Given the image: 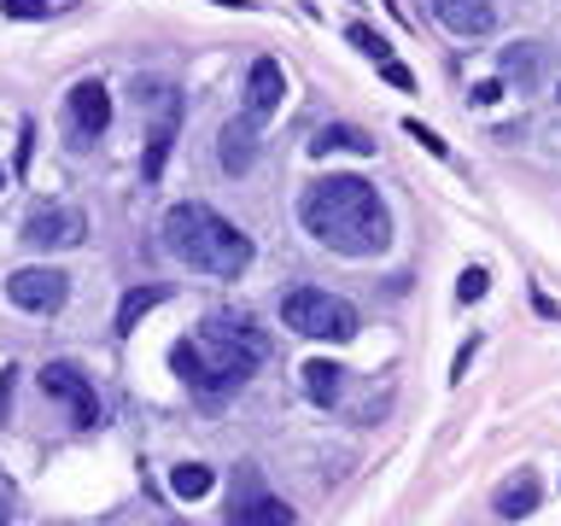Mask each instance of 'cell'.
<instances>
[{
	"mask_svg": "<svg viewBox=\"0 0 561 526\" xmlns=\"http://www.w3.org/2000/svg\"><path fill=\"white\" fill-rule=\"evenodd\" d=\"M298 222L340 258H380L392 245V217H386L380 193L363 175H322L298 199Z\"/></svg>",
	"mask_w": 561,
	"mask_h": 526,
	"instance_id": "obj_1",
	"label": "cell"
},
{
	"mask_svg": "<svg viewBox=\"0 0 561 526\" xmlns=\"http://www.w3.org/2000/svg\"><path fill=\"white\" fill-rule=\"evenodd\" d=\"M263 357H270V345H263V333L252 328V316H228V310H210L205 328L170 351L175 375H182L193 392H205V398L234 392Z\"/></svg>",
	"mask_w": 561,
	"mask_h": 526,
	"instance_id": "obj_2",
	"label": "cell"
},
{
	"mask_svg": "<svg viewBox=\"0 0 561 526\" xmlns=\"http://www.w3.org/2000/svg\"><path fill=\"white\" fill-rule=\"evenodd\" d=\"M164 245L199 275L234 281V275L252 270V240H245L228 217H217L210 205H199V199L164 210Z\"/></svg>",
	"mask_w": 561,
	"mask_h": 526,
	"instance_id": "obj_3",
	"label": "cell"
},
{
	"mask_svg": "<svg viewBox=\"0 0 561 526\" xmlns=\"http://www.w3.org/2000/svg\"><path fill=\"white\" fill-rule=\"evenodd\" d=\"M280 322H287L293 333H305V340L345 345V340H357L363 316H357L351 298L328 293V287H293L287 298H280Z\"/></svg>",
	"mask_w": 561,
	"mask_h": 526,
	"instance_id": "obj_4",
	"label": "cell"
},
{
	"mask_svg": "<svg viewBox=\"0 0 561 526\" xmlns=\"http://www.w3.org/2000/svg\"><path fill=\"white\" fill-rule=\"evenodd\" d=\"M228 526H293V508L263 485V473L252 462L234 468V485H228Z\"/></svg>",
	"mask_w": 561,
	"mask_h": 526,
	"instance_id": "obj_5",
	"label": "cell"
},
{
	"mask_svg": "<svg viewBox=\"0 0 561 526\" xmlns=\"http://www.w3.org/2000/svg\"><path fill=\"white\" fill-rule=\"evenodd\" d=\"M42 392L59 398L65 410H70V427H94V421H100V398H94V386L82 380V368L47 363V368H42Z\"/></svg>",
	"mask_w": 561,
	"mask_h": 526,
	"instance_id": "obj_6",
	"label": "cell"
},
{
	"mask_svg": "<svg viewBox=\"0 0 561 526\" xmlns=\"http://www.w3.org/2000/svg\"><path fill=\"white\" fill-rule=\"evenodd\" d=\"M65 293H70V275H59V270H12L7 275V298L18 310H30V316H47V310H59L65 305Z\"/></svg>",
	"mask_w": 561,
	"mask_h": 526,
	"instance_id": "obj_7",
	"label": "cell"
},
{
	"mask_svg": "<svg viewBox=\"0 0 561 526\" xmlns=\"http://www.w3.org/2000/svg\"><path fill=\"white\" fill-rule=\"evenodd\" d=\"M82 235H88V222H82L77 205H42V210H30V222H24V240L42 245V252L82 245Z\"/></svg>",
	"mask_w": 561,
	"mask_h": 526,
	"instance_id": "obj_8",
	"label": "cell"
},
{
	"mask_svg": "<svg viewBox=\"0 0 561 526\" xmlns=\"http://www.w3.org/2000/svg\"><path fill=\"white\" fill-rule=\"evenodd\" d=\"M433 7V18L438 24H445L450 35H491L497 30V7H491V0H427Z\"/></svg>",
	"mask_w": 561,
	"mask_h": 526,
	"instance_id": "obj_9",
	"label": "cell"
},
{
	"mask_svg": "<svg viewBox=\"0 0 561 526\" xmlns=\"http://www.w3.org/2000/svg\"><path fill=\"white\" fill-rule=\"evenodd\" d=\"M280 94H287V77H280L275 59H257L252 70H245V117H270L280 112Z\"/></svg>",
	"mask_w": 561,
	"mask_h": 526,
	"instance_id": "obj_10",
	"label": "cell"
},
{
	"mask_svg": "<svg viewBox=\"0 0 561 526\" xmlns=\"http://www.w3.org/2000/svg\"><path fill=\"white\" fill-rule=\"evenodd\" d=\"M70 123H77L82 135H105V123H112V94H105V82H77L70 88Z\"/></svg>",
	"mask_w": 561,
	"mask_h": 526,
	"instance_id": "obj_11",
	"label": "cell"
},
{
	"mask_svg": "<svg viewBox=\"0 0 561 526\" xmlns=\"http://www.w3.org/2000/svg\"><path fill=\"white\" fill-rule=\"evenodd\" d=\"M217 152H222V170H234V175L252 170V158H257V117H234V123H222Z\"/></svg>",
	"mask_w": 561,
	"mask_h": 526,
	"instance_id": "obj_12",
	"label": "cell"
},
{
	"mask_svg": "<svg viewBox=\"0 0 561 526\" xmlns=\"http://www.w3.org/2000/svg\"><path fill=\"white\" fill-rule=\"evenodd\" d=\"M538 498H543L538 473H533V468H520L515 480H503V485H497V498H491V508H497L503 521H520V515H533V508H538Z\"/></svg>",
	"mask_w": 561,
	"mask_h": 526,
	"instance_id": "obj_13",
	"label": "cell"
},
{
	"mask_svg": "<svg viewBox=\"0 0 561 526\" xmlns=\"http://www.w3.org/2000/svg\"><path fill=\"white\" fill-rule=\"evenodd\" d=\"M170 140H175V100H164V117H158V129H152V140H147V164H140V175H147V182H158V175H164Z\"/></svg>",
	"mask_w": 561,
	"mask_h": 526,
	"instance_id": "obj_14",
	"label": "cell"
},
{
	"mask_svg": "<svg viewBox=\"0 0 561 526\" xmlns=\"http://www.w3.org/2000/svg\"><path fill=\"white\" fill-rule=\"evenodd\" d=\"M310 152H375V140H368L363 129H351V123H328V129H316Z\"/></svg>",
	"mask_w": 561,
	"mask_h": 526,
	"instance_id": "obj_15",
	"label": "cell"
},
{
	"mask_svg": "<svg viewBox=\"0 0 561 526\" xmlns=\"http://www.w3.org/2000/svg\"><path fill=\"white\" fill-rule=\"evenodd\" d=\"M152 305H164V287H135V293H123V305H117V333H135V322L147 316Z\"/></svg>",
	"mask_w": 561,
	"mask_h": 526,
	"instance_id": "obj_16",
	"label": "cell"
},
{
	"mask_svg": "<svg viewBox=\"0 0 561 526\" xmlns=\"http://www.w3.org/2000/svg\"><path fill=\"white\" fill-rule=\"evenodd\" d=\"M305 392H310V403H333L340 398V368L322 363V357L305 363Z\"/></svg>",
	"mask_w": 561,
	"mask_h": 526,
	"instance_id": "obj_17",
	"label": "cell"
},
{
	"mask_svg": "<svg viewBox=\"0 0 561 526\" xmlns=\"http://www.w3.org/2000/svg\"><path fill=\"white\" fill-rule=\"evenodd\" d=\"M170 491H175V498H205V491H210V468L205 462H182V468H175L170 473Z\"/></svg>",
	"mask_w": 561,
	"mask_h": 526,
	"instance_id": "obj_18",
	"label": "cell"
},
{
	"mask_svg": "<svg viewBox=\"0 0 561 526\" xmlns=\"http://www.w3.org/2000/svg\"><path fill=\"white\" fill-rule=\"evenodd\" d=\"M345 35H351V42H357V47L368 53V59H392V47H386V42H380V35H375V30H363V24H351Z\"/></svg>",
	"mask_w": 561,
	"mask_h": 526,
	"instance_id": "obj_19",
	"label": "cell"
},
{
	"mask_svg": "<svg viewBox=\"0 0 561 526\" xmlns=\"http://www.w3.org/2000/svg\"><path fill=\"white\" fill-rule=\"evenodd\" d=\"M456 298H462V305L485 298V270H480V263H473V270H462V281H456Z\"/></svg>",
	"mask_w": 561,
	"mask_h": 526,
	"instance_id": "obj_20",
	"label": "cell"
},
{
	"mask_svg": "<svg viewBox=\"0 0 561 526\" xmlns=\"http://www.w3.org/2000/svg\"><path fill=\"white\" fill-rule=\"evenodd\" d=\"M0 12H7V18H47L53 7H47V0H0Z\"/></svg>",
	"mask_w": 561,
	"mask_h": 526,
	"instance_id": "obj_21",
	"label": "cell"
},
{
	"mask_svg": "<svg viewBox=\"0 0 561 526\" xmlns=\"http://www.w3.org/2000/svg\"><path fill=\"white\" fill-rule=\"evenodd\" d=\"M403 129H410V135H415V140H421V147H427L433 158H445V140H438L433 129H421V123H415V117H410V123H403Z\"/></svg>",
	"mask_w": 561,
	"mask_h": 526,
	"instance_id": "obj_22",
	"label": "cell"
},
{
	"mask_svg": "<svg viewBox=\"0 0 561 526\" xmlns=\"http://www.w3.org/2000/svg\"><path fill=\"white\" fill-rule=\"evenodd\" d=\"M380 70H386V82H392V88H415V77H410L398 59H380Z\"/></svg>",
	"mask_w": 561,
	"mask_h": 526,
	"instance_id": "obj_23",
	"label": "cell"
},
{
	"mask_svg": "<svg viewBox=\"0 0 561 526\" xmlns=\"http://www.w3.org/2000/svg\"><path fill=\"white\" fill-rule=\"evenodd\" d=\"M12 375H18V368H0V415H7V392H12Z\"/></svg>",
	"mask_w": 561,
	"mask_h": 526,
	"instance_id": "obj_24",
	"label": "cell"
},
{
	"mask_svg": "<svg viewBox=\"0 0 561 526\" xmlns=\"http://www.w3.org/2000/svg\"><path fill=\"white\" fill-rule=\"evenodd\" d=\"M0 526H7V498H0Z\"/></svg>",
	"mask_w": 561,
	"mask_h": 526,
	"instance_id": "obj_25",
	"label": "cell"
},
{
	"mask_svg": "<svg viewBox=\"0 0 561 526\" xmlns=\"http://www.w3.org/2000/svg\"><path fill=\"white\" fill-rule=\"evenodd\" d=\"M0 182H7V170H0Z\"/></svg>",
	"mask_w": 561,
	"mask_h": 526,
	"instance_id": "obj_26",
	"label": "cell"
}]
</instances>
